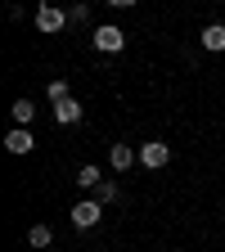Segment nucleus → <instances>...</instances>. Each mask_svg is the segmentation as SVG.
Segmentation results:
<instances>
[{"instance_id":"obj_1","label":"nucleus","mask_w":225,"mask_h":252,"mask_svg":"<svg viewBox=\"0 0 225 252\" xmlns=\"http://www.w3.org/2000/svg\"><path fill=\"white\" fill-rule=\"evenodd\" d=\"M90 41H95V50H104V54H117L122 45H126V32L117 27V23H99L90 32Z\"/></svg>"},{"instance_id":"obj_2","label":"nucleus","mask_w":225,"mask_h":252,"mask_svg":"<svg viewBox=\"0 0 225 252\" xmlns=\"http://www.w3.org/2000/svg\"><path fill=\"white\" fill-rule=\"evenodd\" d=\"M63 27H68V14H63L59 5H50V0H45V5L36 9V32H45V36H54V32H63Z\"/></svg>"},{"instance_id":"obj_3","label":"nucleus","mask_w":225,"mask_h":252,"mask_svg":"<svg viewBox=\"0 0 225 252\" xmlns=\"http://www.w3.org/2000/svg\"><path fill=\"white\" fill-rule=\"evenodd\" d=\"M99 216H104V203L99 198H86V203L72 207V225L77 230H90V225H99Z\"/></svg>"},{"instance_id":"obj_4","label":"nucleus","mask_w":225,"mask_h":252,"mask_svg":"<svg viewBox=\"0 0 225 252\" xmlns=\"http://www.w3.org/2000/svg\"><path fill=\"white\" fill-rule=\"evenodd\" d=\"M140 162H144L149 171H158V167L171 162V149H167L162 140H149V144H140Z\"/></svg>"},{"instance_id":"obj_5","label":"nucleus","mask_w":225,"mask_h":252,"mask_svg":"<svg viewBox=\"0 0 225 252\" xmlns=\"http://www.w3.org/2000/svg\"><path fill=\"white\" fill-rule=\"evenodd\" d=\"M5 149L23 158V153H32V149H36V140H32V131H27V126H14V131L5 135Z\"/></svg>"},{"instance_id":"obj_6","label":"nucleus","mask_w":225,"mask_h":252,"mask_svg":"<svg viewBox=\"0 0 225 252\" xmlns=\"http://www.w3.org/2000/svg\"><path fill=\"white\" fill-rule=\"evenodd\" d=\"M54 122H59V126H77V122H81V104H77V99L54 104Z\"/></svg>"},{"instance_id":"obj_7","label":"nucleus","mask_w":225,"mask_h":252,"mask_svg":"<svg viewBox=\"0 0 225 252\" xmlns=\"http://www.w3.org/2000/svg\"><path fill=\"white\" fill-rule=\"evenodd\" d=\"M203 50H225V23H207L203 27Z\"/></svg>"},{"instance_id":"obj_8","label":"nucleus","mask_w":225,"mask_h":252,"mask_svg":"<svg viewBox=\"0 0 225 252\" xmlns=\"http://www.w3.org/2000/svg\"><path fill=\"white\" fill-rule=\"evenodd\" d=\"M108 162H113V171H126V167L135 162V149L131 144H113L108 149Z\"/></svg>"},{"instance_id":"obj_9","label":"nucleus","mask_w":225,"mask_h":252,"mask_svg":"<svg viewBox=\"0 0 225 252\" xmlns=\"http://www.w3.org/2000/svg\"><path fill=\"white\" fill-rule=\"evenodd\" d=\"M9 113H14V122H18V126H32V117H36L32 99H14V108H9Z\"/></svg>"},{"instance_id":"obj_10","label":"nucleus","mask_w":225,"mask_h":252,"mask_svg":"<svg viewBox=\"0 0 225 252\" xmlns=\"http://www.w3.org/2000/svg\"><path fill=\"white\" fill-rule=\"evenodd\" d=\"M77 185H81V189H99V185H104V180H99V167H81V171H77Z\"/></svg>"},{"instance_id":"obj_11","label":"nucleus","mask_w":225,"mask_h":252,"mask_svg":"<svg viewBox=\"0 0 225 252\" xmlns=\"http://www.w3.org/2000/svg\"><path fill=\"white\" fill-rule=\"evenodd\" d=\"M27 243L32 248H50V225H32L27 230Z\"/></svg>"},{"instance_id":"obj_12","label":"nucleus","mask_w":225,"mask_h":252,"mask_svg":"<svg viewBox=\"0 0 225 252\" xmlns=\"http://www.w3.org/2000/svg\"><path fill=\"white\" fill-rule=\"evenodd\" d=\"M45 94H50L54 104H63V99H72V94H68V81H50V86H45Z\"/></svg>"},{"instance_id":"obj_13","label":"nucleus","mask_w":225,"mask_h":252,"mask_svg":"<svg viewBox=\"0 0 225 252\" xmlns=\"http://www.w3.org/2000/svg\"><path fill=\"white\" fill-rule=\"evenodd\" d=\"M113 198H117V185L104 180V185H99V203H113Z\"/></svg>"},{"instance_id":"obj_14","label":"nucleus","mask_w":225,"mask_h":252,"mask_svg":"<svg viewBox=\"0 0 225 252\" xmlns=\"http://www.w3.org/2000/svg\"><path fill=\"white\" fill-rule=\"evenodd\" d=\"M108 5H113V9H131L135 0H108Z\"/></svg>"}]
</instances>
